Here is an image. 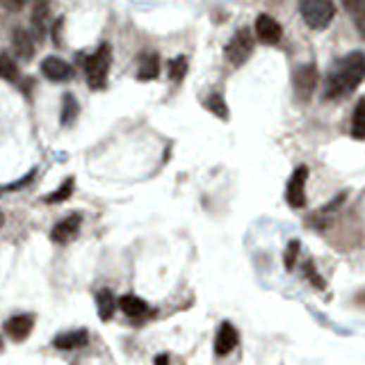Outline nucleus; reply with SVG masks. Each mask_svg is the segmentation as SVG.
<instances>
[{"label":"nucleus","mask_w":365,"mask_h":365,"mask_svg":"<svg viewBox=\"0 0 365 365\" xmlns=\"http://www.w3.org/2000/svg\"><path fill=\"white\" fill-rule=\"evenodd\" d=\"M32 326H35V318H32V315L21 313V315H14V318H9L5 322V333L14 342H23L27 335L32 333Z\"/></svg>","instance_id":"obj_9"},{"label":"nucleus","mask_w":365,"mask_h":365,"mask_svg":"<svg viewBox=\"0 0 365 365\" xmlns=\"http://www.w3.org/2000/svg\"><path fill=\"white\" fill-rule=\"evenodd\" d=\"M73 187H75V178L62 180L60 187H57L55 192H51L48 197H44V204H62V201H69L71 194H73Z\"/></svg>","instance_id":"obj_20"},{"label":"nucleus","mask_w":365,"mask_h":365,"mask_svg":"<svg viewBox=\"0 0 365 365\" xmlns=\"http://www.w3.org/2000/svg\"><path fill=\"white\" fill-rule=\"evenodd\" d=\"M226 60L233 66H242L249 57L254 53V37L249 27H240V30L233 35V39L226 44Z\"/></svg>","instance_id":"obj_4"},{"label":"nucleus","mask_w":365,"mask_h":365,"mask_svg":"<svg viewBox=\"0 0 365 365\" xmlns=\"http://www.w3.org/2000/svg\"><path fill=\"white\" fill-rule=\"evenodd\" d=\"M89 342V333L85 329H75V331H64V333H57L55 340H53V347L62 349V352H69V349H78L85 347Z\"/></svg>","instance_id":"obj_12"},{"label":"nucleus","mask_w":365,"mask_h":365,"mask_svg":"<svg viewBox=\"0 0 365 365\" xmlns=\"http://www.w3.org/2000/svg\"><path fill=\"white\" fill-rule=\"evenodd\" d=\"M256 37L261 39L263 44H278L283 37V27L281 23L276 21V18H272L270 14H258L256 18Z\"/></svg>","instance_id":"obj_7"},{"label":"nucleus","mask_w":365,"mask_h":365,"mask_svg":"<svg viewBox=\"0 0 365 365\" xmlns=\"http://www.w3.org/2000/svg\"><path fill=\"white\" fill-rule=\"evenodd\" d=\"M32 32L37 35V39H44L48 32V25H51V7L46 3H37L32 7Z\"/></svg>","instance_id":"obj_16"},{"label":"nucleus","mask_w":365,"mask_h":365,"mask_svg":"<svg viewBox=\"0 0 365 365\" xmlns=\"http://www.w3.org/2000/svg\"><path fill=\"white\" fill-rule=\"evenodd\" d=\"M0 349H3V338H0Z\"/></svg>","instance_id":"obj_30"},{"label":"nucleus","mask_w":365,"mask_h":365,"mask_svg":"<svg viewBox=\"0 0 365 365\" xmlns=\"http://www.w3.org/2000/svg\"><path fill=\"white\" fill-rule=\"evenodd\" d=\"M12 44L14 51L21 60H30L35 55V42H32V32H27L25 27H16L12 32Z\"/></svg>","instance_id":"obj_15"},{"label":"nucleus","mask_w":365,"mask_h":365,"mask_svg":"<svg viewBox=\"0 0 365 365\" xmlns=\"http://www.w3.org/2000/svg\"><path fill=\"white\" fill-rule=\"evenodd\" d=\"M0 78L7 82H18L21 80V71H18V64L14 62V57L9 53H0Z\"/></svg>","instance_id":"obj_19"},{"label":"nucleus","mask_w":365,"mask_h":365,"mask_svg":"<svg viewBox=\"0 0 365 365\" xmlns=\"http://www.w3.org/2000/svg\"><path fill=\"white\" fill-rule=\"evenodd\" d=\"M304 274H306V278H309V281L318 287V290H324V278H320V274H318V270H315V265L309 261L304 265Z\"/></svg>","instance_id":"obj_26"},{"label":"nucleus","mask_w":365,"mask_h":365,"mask_svg":"<svg viewBox=\"0 0 365 365\" xmlns=\"http://www.w3.org/2000/svg\"><path fill=\"white\" fill-rule=\"evenodd\" d=\"M156 365H169V354H158Z\"/></svg>","instance_id":"obj_28"},{"label":"nucleus","mask_w":365,"mask_h":365,"mask_svg":"<svg viewBox=\"0 0 365 365\" xmlns=\"http://www.w3.org/2000/svg\"><path fill=\"white\" fill-rule=\"evenodd\" d=\"M206 108L213 114H217L219 119H224V121L228 119V105L222 99V94H210L208 99H206Z\"/></svg>","instance_id":"obj_23"},{"label":"nucleus","mask_w":365,"mask_h":365,"mask_svg":"<svg viewBox=\"0 0 365 365\" xmlns=\"http://www.w3.org/2000/svg\"><path fill=\"white\" fill-rule=\"evenodd\" d=\"M112 64V46L101 44L92 55L85 60V78L92 89H103L108 85V73Z\"/></svg>","instance_id":"obj_2"},{"label":"nucleus","mask_w":365,"mask_h":365,"mask_svg":"<svg viewBox=\"0 0 365 365\" xmlns=\"http://www.w3.org/2000/svg\"><path fill=\"white\" fill-rule=\"evenodd\" d=\"M299 12L309 27H313V30H324V27H329L333 21L335 5L329 3V0H304V3H299Z\"/></svg>","instance_id":"obj_3"},{"label":"nucleus","mask_w":365,"mask_h":365,"mask_svg":"<svg viewBox=\"0 0 365 365\" xmlns=\"http://www.w3.org/2000/svg\"><path fill=\"white\" fill-rule=\"evenodd\" d=\"M306 180H309V167H297L292 171L290 180H287V187H285V199L290 208H304L306 206Z\"/></svg>","instance_id":"obj_5"},{"label":"nucleus","mask_w":365,"mask_h":365,"mask_svg":"<svg viewBox=\"0 0 365 365\" xmlns=\"http://www.w3.org/2000/svg\"><path fill=\"white\" fill-rule=\"evenodd\" d=\"M96 309H99V318L103 322H110L114 318V311H117V297H114V292L108 290V287L96 292Z\"/></svg>","instance_id":"obj_17"},{"label":"nucleus","mask_w":365,"mask_h":365,"mask_svg":"<svg viewBox=\"0 0 365 365\" xmlns=\"http://www.w3.org/2000/svg\"><path fill=\"white\" fill-rule=\"evenodd\" d=\"M347 9L354 12V23L357 30L365 37V3H347Z\"/></svg>","instance_id":"obj_24"},{"label":"nucleus","mask_w":365,"mask_h":365,"mask_svg":"<svg viewBox=\"0 0 365 365\" xmlns=\"http://www.w3.org/2000/svg\"><path fill=\"white\" fill-rule=\"evenodd\" d=\"M42 73L53 82H66L73 78V66L60 60V57H46L42 62Z\"/></svg>","instance_id":"obj_10"},{"label":"nucleus","mask_w":365,"mask_h":365,"mask_svg":"<svg viewBox=\"0 0 365 365\" xmlns=\"http://www.w3.org/2000/svg\"><path fill=\"white\" fill-rule=\"evenodd\" d=\"M352 135L357 140H365V99H359L352 117Z\"/></svg>","instance_id":"obj_21"},{"label":"nucleus","mask_w":365,"mask_h":365,"mask_svg":"<svg viewBox=\"0 0 365 365\" xmlns=\"http://www.w3.org/2000/svg\"><path fill=\"white\" fill-rule=\"evenodd\" d=\"M187 57L185 55H178L174 57V60H169L167 64V71H169V78L174 80V82H180L182 78L187 75Z\"/></svg>","instance_id":"obj_22"},{"label":"nucleus","mask_w":365,"mask_h":365,"mask_svg":"<svg viewBox=\"0 0 365 365\" xmlns=\"http://www.w3.org/2000/svg\"><path fill=\"white\" fill-rule=\"evenodd\" d=\"M237 329L230 322H222L219 331L215 335V354L217 357H228L237 347Z\"/></svg>","instance_id":"obj_11"},{"label":"nucleus","mask_w":365,"mask_h":365,"mask_svg":"<svg viewBox=\"0 0 365 365\" xmlns=\"http://www.w3.org/2000/svg\"><path fill=\"white\" fill-rule=\"evenodd\" d=\"M35 176H37V169H32V171H27V174H25L23 178H18V180H14V182H9V185H5V187H3V192L21 190V187H25V185H27V182H30V180H35Z\"/></svg>","instance_id":"obj_27"},{"label":"nucleus","mask_w":365,"mask_h":365,"mask_svg":"<svg viewBox=\"0 0 365 365\" xmlns=\"http://www.w3.org/2000/svg\"><path fill=\"white\" fill-rule=\"evenodd\" d=\"M299 249H302L299 240H292V242L287 245V249H285V256H283L285 270H292V267H295V263H297V254H299Z\"/></svg>","instance_id":"obj_25"},{"label":"nucleus","mask_w":365,"mask_h":365,"mask_svg":"<svg viewBox=\"0 0 365 365\" xmlns=\"http://www.w3.org/2000/svg\"><path fill=\"white\" fill-rule=\"evenodd\" d=\"M160 73V55L158 53H144L137 62V80H156Z\"/></svg>","instance_id":"obj_14"},{"label":"nucleus","mask_w":365,"mask_h":365,"mask_svg":"<svg viewBox=\"0 0 365 365\" xmlns=\"http://www.w3.org/2000/svg\"><path fill=\"white\" fill-rule=\"evenodd\" d=\"M365 78V55L361 51H354L345 55L342 60L335 62V66L326 75L324 82V99L335 101L342 96L352 94Z\"/></svg>","instance_id":"obj_1"},{"label":"nucleus","mask_w":365,"mask_h":365,"mask_svg":"<svg viewBox=\"0 0 365 365\" xmlns=\"http://www.w3.org/2000/svg\"><path fill=\"white\" fill-rule=\"evenodd\" d=\"M5 224V215L3 213H0V226H3Z\"/></svg>","instance_id":"obj_29"},{"label":"nucleus","mask_w":365,"mask_h":365,"mask_svg":"<svg viewBox=\"0 0 365 365\" xmlns=\"http://www.w3.org/2000/svg\"><path fill=\"white\" fill-rule=\"evenodd\" d=\"M295 92L299 96V101H309L315 87H318V66L315 64H302L292 75Z\"/></svg>","instance_id":"obj_6"},{"label":"nucleus","mask_w":365,"mask_h":365,"mask_svg":"<svg viewBox=\"0 0 365 365\" xmlns=\"http://www.w3.org/2000/svg\"><path fill=\"white\" fill-rule=\"evenodd\" d=\"M80 224H82V217L78 213H73L69 217H64L62 222H57L51 230V240L57 245H66L80 233Z\"/></svg>","instance_id":"obj_8"},{"label":"nucleus","mask_w":365,"mask_h":365,"mask_svg":"<svg viewBox=\"0 0 365 365\" xmlns=\"http://www.w3.org/2000/svg\"><path fill=\"white\" fill-rule=\"evenodd\" d=\"M117 306L130 320H142L144 315H149V304L135 295H123L121 299H117Z\"/></svg>","instance_id":"obj_13"},{"label":"nucleus","mask_w":365,"mask_h":365,"mask_svg":"<svg viewBox=\"0 0 365 365\" xmlns=\"http://www.w3.org/2000/svg\"><path fill=\"white\" fill-rule=\"evenodd\" d=\"M78 112H80V105L75 101V96L64 94L62 96V114H60L62 126H71V123L78 119Z\"/></svg>","instance_id":"obj_18"}]
</instances>
